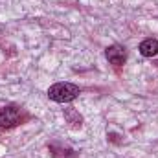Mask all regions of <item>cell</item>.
Returning a JSON list of instances; mask_svg holds the SVG:
<instances>
[{
  "mask_svg": "<svg viewBox=\"0 0 158 158\" xmlns=\"http://www.w3.org/2000/svg\"><path fill=\"white\" fill-rule=\"evenodd\" d=\"M79 94H81V90L74 83H55L48 88V98L57 103H70Z\"/></svg>",
  "mask_w": 158,
  "mask_h": 158,
  "instance_id": "obj_1",
  "label": "cell"
},
{
  "mask_svg": "<svg viewBox=\"0 0 158 158\" xmlns=\"http://www.w3.org/2000/svg\"><path fill=\"white\" fill-rule=\"evenodd\" d=\"M26 118L24 110L17 105H7L0 110V127L2 129H13L17 125H20Z\"/></svg>",
  "mask_w": 158,
  "mask_h": 158,
  "instance_id": "obj_2",
  "label": "cell"
},
{
  "mask_svg": "<svg viewBox=\"0 0 158 158\" xmlns=\"http://www.w3.org/2000/svg\"><path fill=\"white\" fill-rule=\"evenodd\" d=\"M105 55H107V61H109L110 64H114V66H123L125 61H127V52H125V48L119 46V44L109 46V48L105 50Z\"/></svg>",
  "mask_w": 158,
  "mask_h": 158,
  "instance_id": "obj_3",
  "label": "cell"
},
{
  "mask_svg": "<svg viewBox=\"0 0 158 158\" xmlns=\"http://www.w3.org/2000/svg\"><path fill=\"white\" fill-rule=\"evenodd\" d=\"M48 149H50V153H52L53 158H77V153L76 151H72L68 145L59 143V142L48 143Z\"/></svg>",
  "mask_w": 158,
  "mask_h": 158,
  "instance_id": "obj_4",
  "label": "cell"
},
{
  "mask_svg": "<svg viewBox=\"0 0 158 158\" xmlns=\"http://www.w3.org/2000/svg\"><path fill=\"white\" fill-rule=\"evenodd\" d=\"M138 50H140V53H142L143 57H155L158 53V39L149 37V39L142 40L140 46H138Z\"/></svg>",
  "mask_w": 158,
  "mask_h": 158,
  "instance_id": "obj_5",
  "label": "cell"
},
{
  "mask_svg": "<svg viewBox=\"0 0 158 158\" xmlns=\"http://www.w3.org/2000/svg\"><path fill=\"white\" fill-rule=\"evenodd\" d=\"M64 119H66V123H70L72 129H81L83 127V116L72 107L64 109Z\"/></svg>",
  "mask_w": 158,
  "mask_h": 158,
  "instance_id": "obj_6",
  "label": "cell"
}]
</instances>
